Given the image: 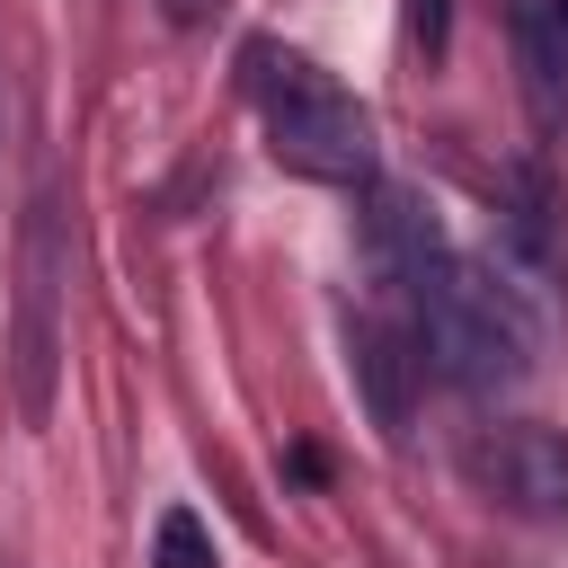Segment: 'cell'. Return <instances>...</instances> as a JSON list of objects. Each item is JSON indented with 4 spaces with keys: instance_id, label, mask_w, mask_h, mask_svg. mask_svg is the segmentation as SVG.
I'll use <instances>...</instances> for the list:
<instances>
[{
    "instance_id": "cell-8",
    "label": "cell",
    "mask_w": 568,
    "mask_h": 568,
    "mask_svg": "<svg viewBox=\"0 0 568 568\" xmlns=\"http://www.w3.org/2000/svg\"><path fill=\"white\" fill-rule=\"evenodd\" d=\"M524 62H532V98L541 115L568 106V0H524Z\"/></svg>"
},
{
    "instance_id": "cell-2",
    "label": "cell",
    "mask_w": 568,
    "mask_h": 568,
    "mask_svg": "<svg viewBox=\"0 0 568 568\" xmlns=\"http://www.w3.org/2000/svg\"><path fill=\"white\" fill-rule=\"evenodd\" d=\"M240 89L257 106V133L266 151L293 169V178H320V186H373L382 178V133H373V106L328 80L311 53L293 44H248L240 53Z\"/></svg>"
},
{
    "instance_id": "cell-10",
    "label": "cell",
    "mask_w": 568,
    "mask_h": 568,
    "mask_svg": "<svg viewBox=\"0 0 568 568\" xmlns=\"http://www.w3.org/2000/svg\"><path fill=\"white\" fill-rule=\"evenodd\" d=\"M408 9V44L426 53V62H444V44H453V0H399Z\"/></svg>"
},
{
    "instance_id": "cell-3",
    "label": "cell",
    "mask_w": 568,
    "mask_h": 568,
    "mask_svg": "<svg viewBox=\"0 0 568 568\" xmlns=\"http://www.w3.org/2000/svg\"><path fill=\"white\" fill-rule=\"evenodd\" d=\"M462 470L488 506L524 524H568V435L559 426H479L462 444Z\"/></svg>"
},
{
    "instance_id": "cell-5",
    "label": "cell",
    "mask_w": 568,
    "mask_h": 568,
    "mask_svg": "<svg viewBox=\"0 0 568 568\" xmlns=\"http://www.w3.org/2000/svg\"><path fill=\"white\" fill-rule=\"evenodd\" d=\"M364 248H373V266H382L390 284H408L426 257H444V231H435V213H426L408 186H373V213H364Z\"/></svg>"
},
{
    "instance_id": "cell-1",
    "label": "cell",
    "mask_w": 568,
    "mask_h": 568,
    "mask_svg": "<svg viewBox=\"0 0 568 568\" xmlns=\"http://www.w3.org/2000/svg\"><path fill=\"white\" fill-rule=\"evenodd\" d=\"M408 302H417V346H426V364H435L453 390H470V399L515 390V382L532 373V355H541V328H532L524 293H515L488 257H462V248L426 257V266L408 275Z\"/></svg>"
},
{
    "instance_id": "cell-7",
    "label": "cell",
    "mask_w": 568,
    "mask_h": 568,
    "mask_svg": "<svg viewBox=\"0 0 568 568\" xmlns=\"http://www.w3.org/2000/svg\"><path fill=\"white\" fill-rule=\"evenodd\" d=\"M497 222H506V248L524 266H559V240H550V178L532 160L506 169V195H497Z\"/></svg>"
},
{
    "instance_id": "cell-9",
    "label": "cell",
    "mask_w": 568,
    "mask_h": 568,
    "mask_svg": "<svg viewBox=\"0 0 568 568\" xmlns=\"http://www.w3.org/2000/svg\"><path fill=\"white\" fill-rule=\"evenodd\" d=\"M151 568H222V550H213V532H204L195 506H169L151 524Z\"/></svg>"
},
{
    "instance_id": "cell-6",
    "label": "cell",
    "mask_w": 568,
    "mask_h": 568,
    "mask_svg": "<svg viewBox=\"0 0 568 568\" xmlns=\"http://www.w3.org/2000/svg\"><path fill=\"white\" fill-rule=\"evenodd\" d=\"M417 337H399L390 320H355V373H364V399L382 417V435H408V382L426 355H408Z\"/></svg>"
},
{
    "instance_id": "cell-4",
    "label": "cell",
    "mask_w": 568,
    "mask_h": 568,
    "mask_svg": "<svg viewBox=\"0 0 568 568\" xmlns=\"http://www.w3.org/2000/svg\"><path fill=\"white\" fill-rule=\"evenodd\" d=\"M53 204H36L27 222V248H18V399L44 408V373H53Z\"/></svg>"
}]
</instances>
